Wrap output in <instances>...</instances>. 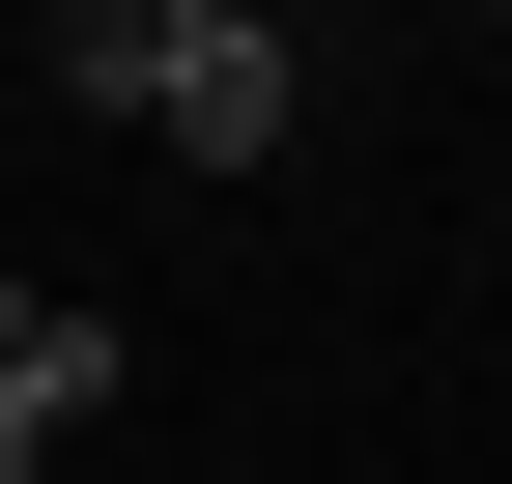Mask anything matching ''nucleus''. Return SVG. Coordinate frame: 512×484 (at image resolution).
I'll list each match as a JSON object with an SVG mask.
<instances>
[{
    "mask_svg": "<svg viewBox=\"0 0 512 484\" xmlns=\"http://www.w3.org/2000/svg\"><path fill=\"white\" fill-rule=\"evenodd\" d=\"M285 86H313L285 29H200V57H171V114H143V143H171V171H256V143H285Z\"/></svg>",
    "mask_w": 512,
    "mask_h": 484,
    "instance_id": "nucleus-1",
    "label": "nucleus"
},
{
    "mask_svg": "<svg viewBox=\"0 0 512 484\" xmlns=\"http://www.w3.org/2000/svg\"><path fill=\"white\" fill-rule=\"evenodd\" d=\"M171 29H285V0H171Z\"/></svg>",
    "mask_w": 512,
    "mask_h": 484,
    "instance_id": "nucleus-4",
    "label": "nucleus"
},
{
    "mask_svg": "<svg viewBox=\"0 0 512 484\" xmlns=\"http://www.w3.org/2000/svg\"><path fill=\"white\" fill-rule=\"evenodd\" d=\"M29 29H57V86H86V114H171V57H200L171 0H29Z\"/></svg>",
    "mask_w": 512,
    "mask_h": 484,
    "instance_id": "nucleus-3",
    "label": "nucleus"
},
{
    "mask_svg": "<svg viewBox=\"0 0 512 484\" xmlns=\"http://www.w3.org/2000/svg\"><path fill=\"white\" fill-rule=\"evenodd\" d=\"M86 399H114V314H86V285H57V314H29V342H0V484H29L57 428H86Z\"/></svg>",
    "mask_w": 512,
    "mask_h": 484,
    "instance_id": "nucleus-2",
    "label": "nucleus"
}]
</instances>
